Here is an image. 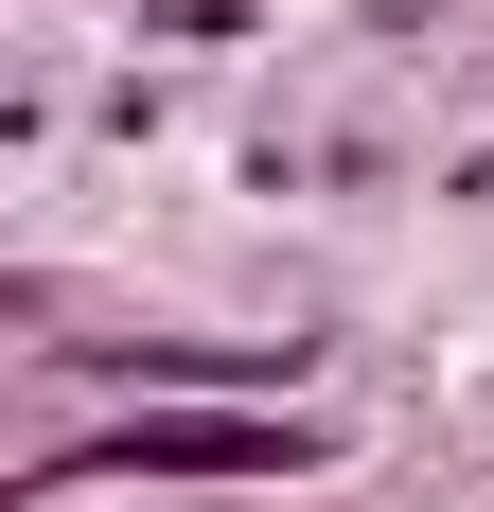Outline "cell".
Masks as SVG:
<instances>
[{
    "label": "cell",
    "mask_w": 494,
    "mask_h": 512,
    "mask_svg": "<svg viewBox=\"0 0 494 512\" xmlns=\"http://www.w3.org/2000/svg\"><path fill=\"white\" fill-rule=\"evenodd\" d=\"M71 477H318V424H247V407H142L124 442H89Z\"/></svg>",
    "instance_id": "cell-1"
}]
</instances>
